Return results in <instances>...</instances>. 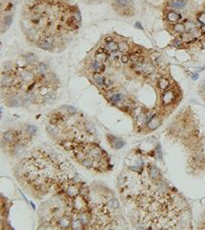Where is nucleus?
Returning <instances> with one entry per match:
<instances>
[{"label": "nucleus", "instance_id": "obj_1", "mask_svg": "<svg viewBox=\"0 0 205 230\" xmlns=\"http://www.w3.org/2000/svg\"><path fill=\"white\" fill-rule=\"evenodd\" d=\"M71 163L51 148L41 146L34 149L17 167V177L37 194H45L52 187H68L75 175Z\"/></svg>", "mask_w": 205, "mask_h": 230}, {"label": "nucleus", "instance_id": "obj_2", "mask_svg": "<svg viewBox=\"0 0 205 230\" xmlns=\"http://www.w3.org/2000/svg\"><path fill=\"white\" fill-rule=\"evenodd\" d=\"M177 90L175 91V88H170L166 89L165 91L162 92V96H161V102L162 106H168L171 104H175L177 102Z\"/></svg>", "mask_w": 205, "mask_h": 230}, {"label": "nucleus", "instance_id": "obj_3", "mask_svg": "<svg viewBox=\"0 0 205 230\" xmlns=\"http://www.w3.org/2000/svg\"><path fill=\"white\" fill-rule=\"evenodd\" d=\"M71 204L72 207L77 213L83 212L87 210V202H86V197L83 195H76L75 197L71 198Z\"/></svg>", "mask_w": 205, "mask_h": 230}, {"label": "nucleus", "instance_id": "obj_4", "mask_svg": "<svg viewBox=\"0 0 205 230\" xmlns=\"http://www.w3.org/2000/svg\"><path fill=\"white\" fill-rule=\"evenodd\" d=\"M165 17L166 19L168 20V22L170 23H179V22L183 20L182 14L179 13L177 10H173V9H170V8H167V9L165 10Z\"/></svg>", "mask_w": 205, "mask_h": 230}, {"label": "nucleus", "instance_id": "obj_5", "mask_svg": "<svg viewBox=\"0 0 205 230\" xmlns=\"http://www.w3.org/2000/svg\"><path fill=\"white\" fill-rule=\"evenodd\" d=\"M147 171H148L149 177H150L153 181H160L163 179L160 171H159L154 165H151V164L149 165L148 168H147Z\"/></svg>", "mask_w": 205, "mask_h": 230}, {"label": "nucleus", "instance_id": "obj_6", "mask_svg": "<svg viewBox=\"0 0 205 230\" xmlns=\"http://www.w3.org/2000/svg\"><path fill=\"white\" fill-rule=\"evenodd\" d=\"M161 125V119L159 116L154 115L152 116V118L148 121V128L149 130H155L157 129L159 126Z\"/></svg>", "mask_w": 205, "mask_h": 230}, {"label": "nucleus", "instance_id": "obj_7", "mask_svg": "<svg viewBox=\"0 0 205 230\" xmlns=\"http://www.w3.org/2000/svg\"><path fill=\"white\" fill-rule=\"evenodd\" d=\"M79 190H80V188L78 187L77 185H75V184H69L68 187H67L66 190H65V192H66V194L68 197L73 198V197L76 196V195H78Z\"/></svg>", "mask_w": 205, "mask_h": 230}, {"label": "nucleus", "instance_id": "obj_8", "mask_svg": "<svg viewBox=\"0 0 205 230\" xmlns=\"http://www.w3.org/2000/svg\"><path fill=\"white\" fill-rule=\"evenodd\" d=\"M90 68H91V70L93 71L95 74H101V73H104L106 66H105L104 63H101L94 59V61L90 63Z\"/></svg>", "mask_w": 205, "mask_h": 230}, {"label": "nucleus", "instance_id": "obj_9", "mask_svg": "<svg viewBox=\"0 0 205 230\" xmlns=\"http://www.w3.org/2000/svg\"><path fill=\"white\" fill-rule=\"evenodd\" d=\"M157 85H158V89L160 90L161 92H163L167 89L168 86H169V80H168L167 78L161 77L160 79L157 81Z\"/></svg>", "mask_w": 205, "mask_h": 230}, {"label": "nucleus", "instance_id": "obj_10", "mask_svg": "<svg viewBox=\"0 0 205 230\" xmlns=\"http://www.w3.org/2000/svg\"><path fill=\"white\" fill-rule=\"evenodd\" d=\"M172 32L182 35V34L186 33V28H185L184 23H175L172 25Z\"/></svg>", "mask_w": 205, "mask_h": 230}, {"label": "nucleus", "instance_id": "obj_11", "mask_svg": "<svg viewBox=\"0 0 205 230\" xmlns=\"http://www.w3.org/2000/svg\"><path fill=\"white\" fill-rule=\"evenodd\" d=\"M22 104V97L21 96H12L7 100V106H14V108H18L21 106Z\"/></svg>", "mask_w": 205, "mask_h": 230}, {"label": "nucleus", "instance_id": "obj_12", "mask_svg": "<svg viewBox=\"0 0 205 230\" xmlns=\"http://www.w3.org/2000/svg\"><path fill=\"white\" fill-rule=\"evenodd\" d=\"M108 57H109V55H107L105 52L99 51V52H97V54H95V57H94V59H95L97 61H99V63H105V61L108 59Z\"/></svg>", "mask_w": 205, "mask_h": 230}, {"label": "nucleus", "instance_id": "obj_13", "mask_svg": "<svg viewBox=\"0 0 205 230\" xmlns=\"http://www.w3.org/2000/svg\"><path fill=\"white\" fill-rule=\"evenodd\" d=\"M35 72L36 73H38V75H44V74H46L47 72H48V69H47L46 65H44V63H39L38 66H36L35 68Z\"/></svg>", "mask_w": 205, "mask_h": 230}, {"label": "nucleus", "instance_id": "obj_14", "mask_svg": "<svg viewBox=\"0 0 205 230\" xmlns=\"http://www.w3.org/2000/svg\"><path fill=\"white\" fill-rule=\"evenodd\" d=\"M106 48L110 52L117 51V50H119V49H118V43L115 42V41H113V40L109 41V42H106Z\"/></svg>", "mask_w": 205, "mask_h": 230}, {"label": "nucleus", "instance_id": "obj_15", "mask_svg": "<svg viewBox=\"0 0 205 230\" xmlns=\"http://www.w3.org/2000/svg\"><path fill=\"white\" fill-rule=\"evenodd\" d=\"M104 80H105V77L101 76L99 74H97V75L93 76V82L94 84L97 85L99 87H103L104 86Z\"/></svg>", "mask_w": 205, "mask_h": 230}, {"label": "nucleus", "instance_id": "obj_16", "mask_svg": "<svg viewBox=\"0 0 205 230\" xmlns=\"http://www.w3.org/2000/svg\"><path fill=\"white\" fill-rule=\"evenodd\" d=\"M14 139H16V137H14V132L7 131L3 134V140L4 141H7V142H12Z\"/></svg>", "mask_w": 205, "mask_h": 230}, {"label": "nucleus", "instance_id": "obj_17", "mask_svg": "<svg viewBox=\"0 0 205 230\" xmlns=\"http://www.w3.org/2000/svg\"><path fill=\"white\" fill-rule=\"evenodd\" d=\"M118 49H119V51H120V52L125 53V52H127L128 50H129V46H128L127 42H125V41H121V42L118 43Z\"/></svg>", "mask_w": 205, "mask_h": 230}, {"label": "nucleus", "instance_id": "obj_18", "mask_svg": "<svg viewBox=\"0 0 205 230\" xmlns=\"http://www.w3.org/2000/svg\"><path fill=\"white\" fill-rule=\"evenodd\" d=\"M24 149H25V145L20 143V142H18L14 147V153L16 155H20L24 151Z\"/></svg>", "mask_w": 205, "mask_h": 230}, {"label": "nucleus", "instance_id": "obj_19", "mask_svg": "<svg viewBox=\"0 0 205 230\" xmlns=\"http://www.w3.org/2000/svg\"><path fill=\"white\" fill-rule=\"evenodd\" d=\"M196 19H197V22H198L200 25H202L203 27H205V11L204 10L198 12L197 15H196Z\"/></svg>", "mask_w": 205, "mask_h": 230}, {"label": "nucleus", "instance_id": "obj_20", "mask_svg": "<svg viewBox=\"0 0 205 230\" xmlns=\"http://www.w3.org/2000/svg\"><path fill=\"white\" fill-rule=\"evenodd\" d=\"M121 55H122L121 52L119 51V50H117V51H113L109 54V59L113 61H118V59H121Z\"/></svg>", "mask_w": 205, "mask_h": 230}, {"label": "nucleus", "instance_id": "obj_21", "mask_svg": "<svg viewBox=\"0 0 205 230\" xmlns=\"http://www.w3.org/2000/svg\"><path fill=\"white\" fill-rule=\"evenodd\" d=\"M12 23V14L5 15V17L2 19V25H5L6 27H9Z\"/></svg>", "mask_w": 205, "mask_h": 230}, {"label": "nucleus", "instance_id": "obj_22", "mask_svg": "<svg viewBox=\"0 0 205 230\" xmlns=\"http://www.w3.org/2000/svg\"><path fill=\"white\" fill-rule=\"evenodd\" d=\"M112 145H113L114 148H121L123 145H124V142H123L121 139H118V138H115V140H114V142H112Z\"/></svg>", "mask_w": 205, "mask_h": 230}, {"label": "nucleus", "instance_id": "obj_23", "mask_svg": "<svg viewBox=\"0 0 205 230\" xmlns=\"http://www.w3.org/2000/svg\"><path fill=\"white\" fill-rule=\"evenodd\" d=\"M112 86H113V82H112L110 79H108V78H105L104 86H103V88L106 90H110L112 88Z\"/></svg>", "mask_w": 205, "mask_h": 230}, {"label": "nucleus", "instance_id": "obj_24", "mask_svg": "<svg viewBox=\"0 0 205 230\" xmlns=\"http://www.w3.org/2000/svg\"><path fill=\"white\" fill-rule=\"evenodd\" d=\"M27 61H28L30 65H33L34 63H36V61H37V59H36V55L33 53H29L28 55H27L26 57Z\"/></svg>", "mask_w": 205, "mask_h": 230}, {"label": "nucleus", "instance_id": "obj_25", "mask_svg": "<svg viewBox=\"0 0 205 230\" xmlns=\"http://www.w3.org/2000/svg\"><path fill=\"white\" fill-rule=\"evenodd\" d=\"M121 61H122L123 63H128V61H130V57H129V54H126V53H124V54H122L121 55Z\"/></svg>", "mask_w": 205, "mask_h": 230}, {"label": "nucleus", "instance_id": "obj_26", "mask_svg": "<svg viewBox=\"0 0 205 230\" xmlns=\"http://www.w3.org/2000/svg\"><path fill=\"white\" fill-rule=\"evenodd\" d=\"M28 132L30 134H35V132H36V128L35 127H33V126H29L28 127Z\"/></svg>", "mask_w": 205, "mask_h": 230}, {"label": "nucleus", "instance_id": "obj_27", "mask_svg": "<svg viewBox=\"0 0 205 230\" xmlns=\"http://www.w3.org/2000/svg\"><path fill=\"white\" fill-rule=\"evenodd\" d=\"M67 110H68V112L70 113V115H75V114H76V110H75V108H71V106H70V108L68 106V108H67Z\"/></svg>", "mask_w": 205, "mask_h": 230}, {"label": "nucleus", "instance_id": "obj_28", "mask_svg": "<svg viewBox=\"0 0 205 230\" xmlns=\"http://www.w3.org/2000/svg\"><path fill=\"white\" fill-rule=\"evenodd\" d=\"M197 78H198V74H196V73H195V75H194L193 79H194V80H196V79H197Z\"/></svg>", "mask_w": 205, "mask_h": 230}, {"label": "nucleus", "instance_id": "obj_29", "mask_svg": "<svg viewBox=\"0 0 205 230\" xmlns=\"http://www.w3.org/2000/svg\"><path fill=\"white\" fill-rule=\"evenodd\" d=\"M203 10H204V11H205V4L203 5Z\"/></svg>", "mask_w": 205, "mask_h": 230}]
</instances>
